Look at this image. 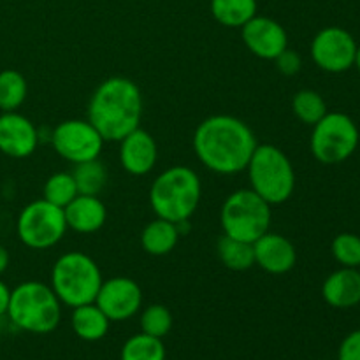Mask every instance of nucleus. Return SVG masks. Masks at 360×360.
Masks as SVG:
<instances>
[{
    "mask_svg": "<svg viewBox=\"0 0 360 360\" xmlns=\"http://www.w3.org/2000/svg\"><path fill=\"white\" fill-rule=\"evenodd\" d=\"M333 257L341 264V267H360V236L352 232H343L334 238L330 245Z\"/></svg>",
    "mask_w": 360,
    "mask_h": 360,
    "instance_id": "obj_29",
    "label": "nucleus"
},
{
    "mask_svg": "<svg viewBox=\"0 0 360 360\" xmlns=\"http://www.w3.org/2000/svg\"><path fill=\"white\" fill-rule=\"evenodd\" d=\"M202 197L199 174L186 165H172L153 179L150 206L157 218L183 225L195 214Z\"/></svg>",
    "mask_w": 360,
    "mask_h": 360,
    "instance_id": "obj_3",
    "label": "nucleus"
},
{
    "mask_svg": "<svg viewBox=\"0 0 360 360\" xmlns=\"http://www.w3.org/2000/svg\"><path fill=\"white\" fill-rule=\"evenodd\" d=\"M211 14L227 28H241L257 16V0H211Z\"/></svg>",
    "mask_w": 360,
    "mask_h": 360,
    "instance_id": "obj_21",
    "label": "nucleus"
},
{
    "mask_svg": "<svg viewBox=\"0 0 360 360\" xmlns=\"http://www.w3.org/2000/svg\"><path fill=\"white\" fill-rule=\"evenodd\" d=\"M246 172L250 188L269 206H280L294 195V165L287 153L274 144H257Z\"/></svg>",
    "mask_w": 360,
    "mask_h": 360,
    "instance_id": "obj_6",
    "label": "nucleus"
},
{
    "mask_svg": "<svg viewBox=\"0 0 360 360\" xmlns=\"http://www.w3.org/2000/svg\"><path fill=\"white\" fill-rule=\"evenodd\" d=\"M274 63H276V69L280 70L283 76H295V74L301 70L302 58L295 49L287 48L276 60H274Z\"/></svg>",
    "mask_w": 360,
    "mask_h": 360,
    "instance_id": "obj_30",
    "label": "nucleus"
},
{
    "mask_svg": "<svg viewBox=\"0 0 360 360\" xmlns=\"http://www.w3.org/2000/svg\"><path fill=\"white\" fill-rule=\"evenodd\" d=\"M67 227L77 234H95L108 220V207L98 195H79L70 200L65 207Z\"/></svg>",
    "mask_w": 360,
    "mask_h": 360,
    "instance_id": "obj_17",
    "label": "nucleus"
},
{
    "mask_svg": "<svg viewBox=\"0 0 360 360\" xmlns=\"http://www.w3.org/2000/svg\"><path fill=\"white\" fill-rule=\"evenodd\" d=\"M357 123L345 112H327L313 125L309 148L320 164L336 165L348 160L359 146Z\"/></svg>",
    "mask_w": 360,
    "mask_h": 360,
    "instance_id": "obj_8",
    "label": "nucleus"
},
{
    "mask_svg": "<svg viewBox=\"0 0 360 360\" xmlns=\"http://www.w3.org/2000/svg\"><path fill=\"white\" fill-rule=\"evenodd\" d=\"M271 206L252 188L232 192L220 210L221 231L229 238L255 243L271 227Z\"/></svg>",
    "mask_w": 360,
    "mask_h": 360,
    "instance_id": "obj_7",
    "label": "nucleus"
},
{
    "mask_svg": "<svg viewBox=\"0 0 360 360\" xmlns=\"http://www.w3.org/2000/svg\"><path fill=\"white\" fill-rule=\"evenodd\" d=\"M355 67L360 70V46H357V55H355Z\"/></svg>",
    "mask_w": 360,
    "mask_h": 360,
    "instance_id": "obj_34",
    "label": "nucleus"
},
{
    "mask_svg": "<svg viewBox=\"0 0 360 360\" xmlns=\"http://www.w3.org/2000/svg\"><path fill=\"white\" fill-rule=\"evenodd\" d=\"M102 281L104 278L101 267L90 255L83 252H67L53 264L49 287L62 306L74 309L95 302Z\"/></svg>",
    "mask_w": 360,
    "mask_h": 360,
    "instance_id": "obj_5",
    "label": "nucleus"
},
{
    "mask_svg": "<svg viewBox=\"0 0 360 360\" xmlns=\"http://www.w3.org/2000/svg\"><path fill=\"white\" fill-rule=\"evenodd\" d=\"M39 146V130L18 111L0 115V153L9 158H28Z\"/></svg>",
    "mask_w": 360,
    "mask_h": 360,
    "instance_id": "obj_14",
    "label": "nucleus"
},
{
    "mask_svg": "<svg viewBox=\"0 0 360 360\" xmlns=\"http://www.w3.org/2000/svg\"><path fill=\"white\" fill-rule=\"evenodd\" d=\"M28 84L21 72L14 69L0 70V111H18L27 101Z\"/></svg>",
    "mask_w": 360,
    "mask_h": 360,
    "instance_id": "obj_24",
    "label": "nucleus"
},
{
    "mask_svg": "<svg viewBox=\"0 0 360 360\" xmlns=\"http://www.w3.org/2000/svg\"><path fill=\"white\" fill-rule=\"evenodd\" d=\"M95 304L111 322H125L139 313L143 306V290L129 276H115L102 281Z\"/></svg>",
    "mask_w": 360,
    "mask_h": 360,
    "instance_id": "obj_12",
    "label": "nucleus"
},
{
    "mask_svg": "<svg viewBox=\"0 0 360 360\" xmlns=\"http://www.w3.org/2000/svg\"><path fill=\"white\" fill-rule=\"evenodd\" d=\"M193 151L207 171L221 176L246 171L257 148V137L248 123L231 115H213L197 125Z\"/></svg>",
    "mask_w": 360,
    "mask_h": 360,
    "instance_id": "obj_1",
    "label": "nucleus"
},
{
    "mask_svg": "<svg viewBox=\"0 0 360 360\" xmlns=\"http://www.w3.org/2000/svg\"><path fill=\"white\" fill-rule=\"evenodd\" d=\"M359 271H360V267H359Z\"/></svg>",
    "mask_w": 360,
    "mask_h": 360,
    "instance_id": "obj_35",
    "label": "nucleus"
},
{
    "mask_svg": "<svg viewBox=\"0 0 360 360\" xmlns=\"http://www.w3.org/2000/svg\"><path fill=\"white\" fill-rule=\"evenodd\" d=\"M338 360H360V329L350 333L341 341Z\"/></svg>",
    "mask_w": 360,
    "mask_h": 360,
    "instance_id": "obj_31",
    "label": "nucleus"
},
{
    "mask_svg": "<svg viewBox=\"0 0 360 360\" xmlns=\"http://www.w3.org/2000/svg\"><path fill=\"white\" fill-rule=\"evenodd\" d=\"M105 141L88 120H63L53 129L51 146L60 158L77 165L101 157Z\"/></svg>",
    "mask_w": 360,
    "mask_h": 360,
    "instance_id": "obj_10",
    "label": "nucleus"
},
{
    "mask_svg": "<svg viewBox=\"0 0 360 360\" xmlns=\"http://www.w3.org/2000/svg\"><path fill=\"white\" fill-rule=\"evenodd\" d=\"M292 112L304 125H315L327 115V104L322 95L315 90H299L292 97Z\"/></svg>",
    "mask_w": 360,
    "mask_h": 360,
    "instance_id": "obj_26",
    "label": "nucleus"
},
{
    "mask_svg": "<svg viewBox=\"0 0 360 360\" xmlns=\"http://www.w3.org/2000/svg\"><path fill=\"white\" fill-rule=\"evenodd\" d=\"M70 327L79 340L95 343V341H101L108 336L111 320L104 315V311L95 302H90V304L77 306L72 309Z\"/></svg>",
    "mask_w": 360,
    "mask_h": 360,
    "instance_id": "obj_19",
    "label": "nucleus"
},
{
    "mask_svg": "<svg viewBox=\"0 0 360 360\" xmlns=\"http://www.w3.org/2000/svg\"><path fill=\"white\" fill-rule=\"evenodd\" d=\"M357 42L341 27H326L313 37L311 58L319 69L330 74L347 72L355 65Z\"/></svg>",
    "mask_w": 360,
    "mask_h": 360,
    "instance_id": "obj_11",
    "label": "nucleus"
},
{
    "mask_svg": "<svg viewBox=\"0 0 360 360\" xmlns=\"http://www.w3.org/2000/svg\"><path fill=\"white\" fill-rule=\"evenodd\" d=\"M77 192L83 195H98L109 181V172L98 158L81 162L72 171Z\"/></svg>",
    "mask_w": 360,
    "mask_h": 360,
    "instance_id": "obj_23",
    "label": "nucleus"
},
{
    "mask_svg": "<svg viewBox=\"0 0 360 360\" xmlns=\"http://www.w3.org/2000/svg\"><path fill=\"white\" fill-rule=\"evenodd\" d=\"M322 297L336 309H348L360 304V271L354 267L334 271L323 281Z\"/></svg>",
    "mask_w": 360,
    "mask_h": 360,
    "instance_id": "obj_18",
    "label": "nucleus"
},
{
    "mask_svg": "<svg viewBox=\"0 0 360 360\" xmlns=\"http://www.w3.org/2000/svg\"><path fill=\"white\" fill-rule=\"evenodd\" d=\"M143 95L132 79L112 76L102 81L88 102V122L108 143H120L143 118Z\"/></svg>",
    "mask_w": 360,
    "mask_h": 360,
    "instance_id": "obj_2",
    "label": "nucleus"
},
{
    "mask_svg": "<svg viewBox=\"0 0 360 360\" xmlns=\"http://www.w3.org/2000/svg\"><path fill=\"white\" fill-rule=\"evenodd\" d=\"M7 316L16 329L44 336L60 326L62 302L49 285L23 281L11 290Z\"/></svg>",
    "mask_w": 360,
    "mask_h": 360,
    "instance_id": "obj_4",
    "label": "nucleus"
},
{
    "mask_svg": "<svg viewBox=\"0 0 360 360\" xmlns=\"http://www.w3.org/2000/svg\"><path fill=\"white\" fill-rule=\"evenodd\" d=\"M165 357L167 352L164 341L144 333L129 338L120 354V360H165Z\"/></svg>",
    "mask_w": 360,
    "mask_h": 360,
    "instance_id": "obj_25",
    "label": "nucleus"
},
{
    "mask_svg": "<svg viewBox=\"0 0 360 360\" xmlns=\"http://www.w3.org/2000/svg\"><path fill=\"white\" fill-rule=\"evenodd\" d=\"M139 323L141 333L164 340L171 333L174 319H172V313L169 311V308H165L164 304H150L141 313Z\"/></svg>",
    "mask_w": 360,
    "mask_h": 360,
    "instance_id": "obj_28",
    "label": "nucleus"
},
{
    "mask_svg": "<svg viewBox=\"0 0 360 360\" xmlns=\"http://www.w3.org/2000/svg\"><path fill=\"white\" fill-rule=\"evenodd\" d=\"M181 229L164 218H155L141 232V246L151 257L169 255L178 246Z\"/></svg>",
    "mask_w": 360,
    "mask_h": 360,
    "instance_id": "obj_20",
    "label": "nucleus"
},
{
    "mask_svg": "<svg viewBox=\"0 0 360 360\" xmlns=\"http://www.w3.org/2000/svg\"><path fill=\"white\" fill-rule=\"evenodd\" d=\"M253 255L255 266L274 276L290 273L297 264V250L294 243L287 236L271 231L253 243Z\"/></svg>",
    "mask_w": 360,
    "mask_h": 360,
    "instance_id": "obj_15",
    "label": "nucleus"
},
{
    "mask_svg": "<svg viewBox=\"0 0 360 360\" xmlns=\"http://www.w3.org/2000/svg\"><path fill=\"white\" fill-rule=\"evenodd\" d=\"M42 193H44L42 199L58 207H65L70 200L79 195L72 172H55V174L49 176L46 179Z\"/></svg>",
    "mask_w": 360,
    "mask_h": 360,
    "instance_id": "obj_27",
    "label": "nucleus"
},
{
    "mask_svg": "<svg viewBox=\"0 0 360 360\" xmlns=\"http://www.w3.org/2000/svg\"><path fill=\"white\" fill-rule=\"evenodd\" d=\"M63 207L55 206L46 199L32 200L18 214V239L30 250H49L58 245L67 234Z\"/></svg>",
    "mask_w": 360,
    "mask_h": 360,
    "instance_id": "obj_9",
    "label": "nucleus"
},
{
    "mask_svg": "<svg viewBox=\"0 0 360 360\" xmlns=\"http://www.w3.org/2000/svg\"><path fill=\"white\" fill-rule=\"evenodd\" d=\"M11 264V257H9V252H7V248L4 245H0V274H4L7 271V267H9Z\"/></svg>",
    "mask_w": 360,
    "mask_h": 360,
    "instance_id": "obj_33",
    "label": "nucleus"
},
{
    "mask_svg": "<svg viewBox=\"0 0 360 360\" xmlns=\"http://www.w3.org/2000/svg\"><path fill=\"white\" fill-rule=\"evenodd\" d=\"M9 299H11V288L0 280V319L7 315V308H9Z\"/></svg>",
    "mask_w": 360,
    "mask_h": 360,
    "instance_id": "obj_32",
    "label": "nucleus"
},
{
    "mask_svg": "<svg viewBox=\"0 0 360 360\" xmlns=\"http://www.w3.org/2000/svg\"><path fill=\"white\" fill-rule=\"evenodd\" d=\"M241 39L253 56L267 62H274L288 48V34L283 25L259 14L243 25Z\"/></svg>",
    "mask_w": 360,
    "mask_h": 360,
    "instance_id": "obj_13",
    "label": "nucleus"
},
{
    "mask_svg": "<svg viewBox=\"0 0 360 360\" xmlns=\"http://www.w3.org/2000/svg\"><path fill=\"white\" fill-rule=\"evenodd\" d=\"M158 160V146L148 130L137 127L120 141V164L130 176H146Z\"/></svg>",
    "mask_w": 360,
    "mask_h": 360,
    "instance_id": "obj_16",
    "label": "nucleus"
},
{
    "mask_svg": "<svg viewBox=\"0 0 360 360\" xmlns=\"http://www.w3.org/2000/svg\"><path fill=\"white\" fill-rule=\"evenodd\" d=\"M218 259L221 260L227 269L231 271H248L250 267L255 266V255H253V245L239 239L221 236L217 245Z\"/></svg>",
    "mask_w": 360,
    "mask_h": 360,
    "instance_id": "obj_22",
    "label": "nucleus"
}]
</instances>
